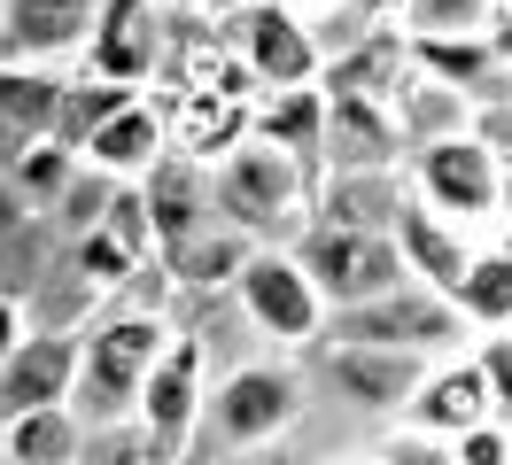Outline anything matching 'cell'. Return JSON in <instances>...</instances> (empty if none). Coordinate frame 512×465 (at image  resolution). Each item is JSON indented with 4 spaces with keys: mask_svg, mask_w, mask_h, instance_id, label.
<instances>
[{
    "mask_svg": "<svg viewBox=\"0 0 512 465\" xmlns=\"http://www.w3.org/2000/svg\"><path fill=\"white\" fill-rule=\"evenodd\" d=\"M171 341H179V318L117 310V303L94 310V318H86V365H78L70 411H78L86 427H125V419H140V396H148L156 365L171 357Z\"/></svg>",
    "mask_w": 512,
    "mask_h": 465,
    "instance_id": "obj_1",
    "label": "cell"
},
{
    "mask_svg": "<svg viewBox=\"0 0 512 465\" xmlns=\"http://www.w3.org/2000/svg\"><path fill=\"white\" fill-rule=\"evenodd\" d=\"M210 202L256 248H288V233L319 225V171H303L295 155L264 148V140H241L233 155L210 163Z\"/></svg>",
    "mask_w": 512,
    "mask_h": 465,
    "instance_id": "obj_2",
    "label": "cell"
},
{
    "mask_svg": "<svg viewBox=\"0 0 512 465\" xmlns=\"http://www.w3.org/2000/svg\"><path fill=\"white\" fill-rule=\"evenodd\" d=\"M233 303H241V318L256 334L280 341V349H319L334 334V303L319 295V279L303 272L295 248H256L241 287H233Z\"/></svg>",
    "mask_w": 512,
    "mask_h": 465,
    "instance_id": "obj_3",
    "label": "cell"
},
{
    "mask_svg": "<svg viewBox=\"0 0 512 465\" xmlns=\"http://www.w3.org/2000/svg\"><path fill=\"white\" fill-rule=\"evenodd\" d=\"M326 341H365V349H404V357H427V365H443L458 357L474 326H466V310L435 295V287H404V295H381V303L365 310H334V334Z\"/></svg>",
    "mask_w": 512,
    "mask_h": 465,
    "instance_id": "obj_4",
    "label": "cell"
},
{
    "mask_svg": "<svg viewBox=\"0 0 512 465\" xmlns=\"http://www.w3.org/2000/svg\"><path fill=\"white\" fill-rule=\"evenodd\" d=\"M295 256H303V272L319 279V295L334 310H365V303H381V295L412 287L396 233H326V225H311L295 241Z\"/></svg>",
    "mask_w": 512,
    "mask_h": 465,
    "instance_id": "obj_5",
    "label": "cell"
},
{
    "mask_svg": "<svg viewBox=\"0 0 512 465\" xmlns=\"http://www.w3.org/2000/svg\"><path fill=\"white\" fill-rule=\"evenodd\" d=\"M225 39H233V55H241V70L256 78V93H295V86H326V47H319V24H311V16H295L288 0H272V8H241V16H225Z\"/></svg>",
    "mask_w": 512,
    "mask_h": 465,
    "instance_id": "obj_6",
    "label": "cell"
},
{
    "mask_svg": "<svg viewBox=\"0 0 512 465\" xmlns=\"http://www.w3.org/2000/svg\"><path fill=\"white\" fill-rule=\"evenodd\" d=\"M109 0H0V62L8 70H86Z\"/></svg>",
    "mask_w": 512,
    "mask_h": 465,
    "instance_id": "obj_7",
    "label": "cell"
},
{
    "mask_svg": "<svg viewBox=\"0 0 512 465\" xmlns=\"http://www.w3.org/2000/svg\"><path fill=\"white\" fill-rule=\"evenodd\" d=\"M295 419H303V372H288V365H233L210 388V442L218 450L280 442Z\"/></svg>",
    "mask_w": 512,
    "mask_h": 465,
    "instance_id": "obj_8",
    "label": "cell"
},
{
    "mask_svg": "<svg viewBox=\"0 0 512 465\" xmlns=\"http://www.w3.org/2000/svg\"><path fill=\"white\" fill-rule=\"evenodd\" d=\"M404 179H412V202H427L435 217L466 225V233L505 225V202H497V155L481 148L474 132H466V140H443V148H419Z\"/></svg>",
    "mask_w": 512,
    "mask_h": 465,
    "instance_id": "obj_9",
    "label": "cell"
},
{
    "mask_svg": "<svg viewBox=\"0 0 512 465\" xmlns=\"http://www.w3.org/2000/svg\"><path fill=\"white\" fill-rule=\"evenodd\" d=\"M427 357H404V349H365V341H319V380L334 396L365 411V419H404L412 396L427 388Z\"/></svg>",
    "mask_w": 512,
    "mask_h": 465,
    "instance_id": "obj_10",
    "label": "cell"
},
{
    "mask_svg": "<svg viewBox=\"0 0 512 465\" xmlns=\"http://www.w3.org/2000/svg\"><path fill=\"white\" fill-rule=\"evenodd\" d=\"M86 365V326H39L8 365H0V427L32 419V411H70Z\"/></svg>",
    "mask_w": 512,
    "mask_h": 465,
    "instance_id": "obj_11",
    "label": "cell"
},
{
    "mask_svg": "<svg viewBox=\"0 0 512 465\" xmlns=\"http://www.w3.org/2000/svg\"><path fill=\"white\" fill-rule=\"evenodd\" d=\"M210 357H202V341L179 334L171 341V357L156 365V380H148V396H140V427H148V442H156V458H179L194 442V427H210Z\"/></svg>",
    "mask_w": 512,
    "mask_h": 465,
    "instance_id": "obj_12",
    "label": "cell"
},
{
    "mask_svg": "<svg viewBox=\"0 0 512 465\" xmlns=\"http://www.w3.org/2000/svg\"><path fill=\"white\" fill-rule=\"evenodd\" d=\"M86 78L156 93V78H163V8L156 0H109L94 47H86Z\"/></svg>",
    "mask_w": 512,
    "mask_h": 465,
    "instance_id": "obj_13",
    "label": "cell"
},
{
    "mask_svg": "<svg viewBox=\"0 0 512 465\" xmlns=\"http://www.w3.org/2000/svg\"><path fill=\"white\" fill-rule=\"evenodd\" d=\"M163 163H171V117H163L156 93L125 101V109L86 140V171H101V179H117V186H148Z\"/></svg>",
    "mask_w": 512,
    "mask_h": 465,
    "instance_id": "obj_14",
    "label": "cell"
},
{
    "mask_svg": "<svg viewBox=\"0 0 512 465\" xmlns=\"http://www.w3.org/2000/svg\"><path fill=\"white\" fill-rule=\"evenodd\" d=\"M489 419H497V396H489L474 349H466V357H443V365L427 372V388H419L412 411H404V434H427V442H466V434L489 427Z\"/></svg>",
    "mask_w": 512,
    "mask_h": 465,
    "instance_id": "obj_15",
    "label": "cell"
},
{
    "mask_svg": "<svg viewBox=\"0 0 512 465\" xmlns=\"http://www.w3.org/2000/svg\"><path fill=\"white\" fill-rule=\"evenodd\" d=\"M326 171H396L404 163V124L373 93H326Z\"/></svg>",
    "mask_w": 512,
    "mask_h": 465,
    "instance_id": "obj_16",
    "label": "cell"
},
{
    "mask_svg": "<svg viewBox=\"0 0 512 465\" xmlns=\"http://www.w3.org/2000/svg\"><path fill=\"white\" fill-rule=\"evenodd\" d=\"M70 78H78V70H70ZM70 78H63V70H8V62H0V179H8L39 140L63 132Z\"/></svg>",
    "mask_w": 512,
    "mask_h": 465,
    "instance_id": "obj_17",
    "label": "cell"
},
{
    "mask_svg": "<svg viewBox=\"0 0 512 465\" xmlns=\"http://www.w3.org/2000/svg\"><path fill=\"white\" fill-rule=\"evenodd\" d=\"M396 248H404V272H412V287L458 295L489 241H481V233H466V225H450V217H435L427 202H412V210H404V225H396Z\"/></svg>",
    "mask_w": 512,
    "mask_h": 465,
    "instance_id": "obj_18",
    "label": "cell"
},
{
    "mask_svg": "<svg viewBox=\"0 0 512 465\" xmlns=\"http://www.w3.org/2000/svg\"><path fill=\"white\" fill-rule=\"evenodd\" d=\"M412 210L404 171H326L319 179V225L326 233H396Z\"/></svg>",
    "mask_w": 512,
    "mask_h": 465,
    "instance_id": "obj_19",
    "label": "cell"
},
{
    "mask_svg": "<svg viewBox=\"0 0 512 465\" xmlns=\"http://www.w3.org/2000/svg\"><path fill=\"white\" fill-rule=\"evenodd\" d=\"M396 124H404V148H443V140H466L474 132V117H481V101L474 93H458V86H443V78H427V70H412L404 86H396Z\"/></svg>",
    "mask_w": 512,
    "mask_h": 465,
    "instance_id": "obj_20",
    "label": "cell"
},
{
    "mask_svg": "<svg viewBox=\"0 0 512 465\" xmlns=\"http://www.w3.org/2000/svg\"><path fill=\"white\" fill-rule=\"evenodd\" d=\"M326 86H295V93H264L256 101V132L249 140H264V148L295 155L303 171H319L326 179Z\"/></svg>",
    "mask_w": 512,
    "mask_h": 465,
    "instance_id": "obj_21",
    "label": "cell"
},
{
    "mask_svg": "<svg viewBox=\"0 0 512 465\" xmlns=\"http://www.w3.org/2000/svg\"><path fill=\"white\" fill-rule=\"evenodd\" d=\"M249 256H256L249 233H233L225 217H210L202 233H187L179 248H163V272L179 279V295H210V287H241Z\"/></svg>",
    "mask_w": 512,
    "mask_h": 465,
    "instance_id": "obj_22",
    "label": "cell"
},
{
    "mask_svg": "<svg viewBox=\"0 0 512 465\" xmlns=\"http://www.w3.org/2000/svg\"><path fill=\"white\" fill-rule=\"evenodd\" d=\"M450 303L466 310L474 341L481 334H512V233H497V241L481 248V264L466 272V287H458Z\"/></svg>",
    "mask_w": 512,
    "mask_h": 465,
    "instance_id": "obj_23",
    "label": "cell"
},
{
    "mask_svg": "<svg viewBox=\"0 0 512 465\" xmlns=\"http://www.w3.org/2000/svg\"><path fill=\"white\" fill-rule=\"evenodd\" d=\"M0 458L8 465H78L86 458V419L78 411H32L0 427Z\"/></svg>",
    "mask_w": 512,
    "mask_h": 465,
    "instance_id": "obj_24",
    "label": "cell"
},
{
    "mask_svg": "<svg viewBox=\"0 0 512 465\" xmlns=\"http://www.w3.org/2000/svg\"><path fill=\"white\" fill-rule=\"evenodd\" d=\"M489 24H497V0H412L396 16L404 39H489Z\"/></svg>",
    "mask_w": 512,
    "mask_h": 465,
    "instance_id": "obj_25",
    "label": "cell"
},
{
    "mask_svg": "<svg viewBox=\"0 0 512 465\" xmlns=\"http://www.w3.org/2000/svg\"><path fill=\"white\" fill-rule=\"evenodd\" d=\"M78 465H156V442H148L140 419H125V427H86V458Z\"/></svg>",
    "mask_w": 512,
    "mask_h": 465,
    "instance_id": "obj_26",
    "label": "cell"
},
{
    "mask_svg": "<svg viewBox=\"0 0 512 465\" xmlns=\"http://www.w3.org/2000/svg\"><path fill=\"white\" fill-rule=\"evenodd\" d=\"M474 365H481V380H489V396H497V419H512V334H481Z\"/></svg>",
    "mask_w": 512,
    "mask_h": 465,
    "instance_id": "obj_27",
    "label": "cell"
},
{
    "mask_svg": "<svg viewBox=\"0 0 512 465\" xmlns=\"http://www.w3.org/2000/svg\"><path fill=\"white\" fill-rule=\"evenodd\" d=\"M450 450H458V465H512V419H489V427H474Z\"/></svg>",
    "mask_w": 512,
    "mask_h": 465,
    "instance_id": "obj_28",
    "label": "cell"
},
{
    "mask_svg": "<svg viewBox=\"0 0 512 465\" xmlns=\"http://www.w3.org/2000/svg\"><path fill=\"white\" fill-rule=\"evenodd\" d=\"M32 334H39V310L24 303V295H0V365H8Z\"/></svg>",
    "mask_w": 512,
    "mask_h": 465,
    "instance_id": "obj_29",
    "label": "cell"
},
{
    "mask_svg": "<svg viewBox=\"0 0 512 465\" xmlns=\"http://www.w3.org/2000/svg\"><path fill=\"white\" fill-rule=\"evenodd\" d=\"M474 140H481L489 155H497V163L512 155V101H505V93H497V101H481V117H474Z\"/></svg>",
    "mask_w": 512,
    "mask_h": 465,
    "instance_id": "obj_30",
    "label": "cell"
},
{
    "mask_svg": "<svg viewBox=\"0 0 512 465\" xmlns=\"http://www.w3.org/2000/svg\"><path fill=\"white\" fill-rule=\"evenodd\" d=\"M381 465H458V450H450V442H427V434H396L381 450Z\"/></svg>",
    "mask_w": 512,
    "mask_h": 465,
    "instance_id": "obj_31",
    "label": "cell"
},
{
    "mask_svg": "<svg viewBox=\"0 0 512 465\" xmlns=\"http://www.w3.org/2000/svg\"><path fill=\"white\" fill-rule=\"evenodd\" d=\"M489 47H497V62H505V78H512V8H497V24H489Z\"/></svg>",
    "mask_w": 512,
    "mask_h": 465,
    "instance_id": "obj_32",
    "label": "cell"
},
{
    "mask_svg": "<svg viewBox=\"0 0 512 465\" xmlns=\"http://www.w3.org/2000/svg\"><path fill=\"white\" fill-rule=\"evenodd\" d=\"M497 202H505V233H512V155L497 163Z\"/></svg>",
    "mask_w": 512,
    "mask_h": 465,
    "instance_id": "obj_33",
    "label": "cell"
},
{
    "mask_svg": "<svg viewBox=\"0 0 512 465\" xmlns=\"http://www.w3.org/2000/svg\"><path fill=\"white\" fill-rule=\"evenodd\" d=\"M241 8H272V0H210V16H241Z\"/></svg>",
    "mask_w": 512,
    "mask_h": 465,
    "instance_id": "obj_34",
    "label": "cell"
},
{
    "mask_svg": "<svg viewBox=\"0 0 512 465\" xmlns=\"http://www.w3.org/2000/svg\"><path fill=\"white\" fill-rule=\"evenodd\" d=\"M365 8H373V16H404L412 0H365Z\"/></svg>",
    "mask_w": 512,
    "mask_h": 465,
    "instance_id": "obj_35",
    "label": "cell"
},
{
    "mask_svg": "<svg viewBox=\"0 0 512 465\" xmlns=\"http://www.w3.org/2000/svg\"><path fill=\"white\" fill-rule=\"evenodd\" d=\"M497 8H512V0H497Z\"/></svg>",
    "mask_w": 512,
    "mask_h": 465,
    "instance_id": "obj_36",
    "label": "cell"
},
{
    "mask_svg": "<svg viewBox=\"0 0 512 465\" xmlns=\"http://www.w3.org/2000/svg\"><path fill=\"white\" fill-rule=\"evenodd\" d=\"M505 101H512V86H505Z\"/></svg>",
    "mask_w": 512,
    "mask_h": 465,
    "instance_id": "obj_37",
    "label": "cell"
}]
</instances>
